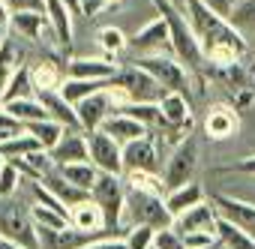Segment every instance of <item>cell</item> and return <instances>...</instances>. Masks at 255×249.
Listing matches in <instances>:
<instances>
[{"instance_id":"obj_54","label":"cell","mask_w":255,"mask_h":249,"mask_svg":"<svg viewBox=\"0 0 255 249\" xmlns=\"http://www.w3.org/2000/svg\"><path fill=\"white\" fill-rule=\"evenodd\" d=\"M174 6H180V9H186V0H171Z\"/></svg>"},{"instance_id":"obj_9","label":"cell","mask_w":255,"mask_h":249,"mask_svg":"<svg viewBox=\"0 0 255 249\" xmlns=\"http://www.w3.org/2000/svg\"><path fill=\"white\" fill-rule=\"evenodd\" d=\"M129 168H141V171H156L162 174L165 168V156H162V147H159V135L156 132H147L135 141H129L123 147V171Z\"/></svg>"},{"instance_id":"obj_27","label":"cell","mask_w":255,"mask_h":249,"mask_svg":"<svg viewBox=\"0 0 255 249\" xmlns=\"http://www.w3.org/2000/svg\"><path fill=\"white\" fill-rule=\"evenodd\" d=\"M3 108L12 114V117H18L24 126L27 123H36V120H45V117H51L48 114V108L42 105V99L39 96H21V99H6L3 102Z\"/></svg>"},{"instance_id":"obj_43","label":"cell","mask_w":255,"mask_h":249,"mask_svg":"<svg viewBox=\"0 0 255 249\" xmlns=\"http://www.w3.org/2000/svg\"><path fill=\"white\" fill-rule=\"evenodd\" d=\"M81 249H126V237H114L111 231H105L102 237H93V240H87Z\"/></svg>"},{"instance_id":"obj_56","label":"cell","mask_w":255,"mask_h":249,"mask_svg":"<svg viewBox=\"0 0 255 249\" xmlns=\"http://www.w3.org/2000/svg\"><path fill=\"white\" fill-rule=\"evenodd\" d=\"M3 165H6V159H3V156H0V171H3Z\"/></svg>"},{"instance_id":"obj_58","label":"cell","mask_w":255,"mask_h":249,"mask_svg":"<svg viewBox=\"0 0 255 249\" xmlns=\"http://www.w3.org/2000/svg\"><path fill=\"white\" fill-rule=\"evenodd\" d=\"M0 105H3V96H0Z\"/></svg>"},{"instance_id":"obj_25","label":"cell","mask_w":255,"mask_h":249,"mask_svg":"<svg viewBox=\"0 0 255 249\" xmlns=\"http://www.w3.org/2000/svg\"><path fill=\"white\" fill-rule=\"evenodd\" d=\"M21 66H24V51L15 42V36H6V42L0 45V96H3V90L9 87V81Z\"/></svg>"},{"instance_id":"obj_2","label":"cell","mask_w":255,"mask_h":249,"mask_svg":"<svg viewBox=\"0 0 255 249\" xmlns=\"http://www.w3.org/2000/svg\"><path fill=\"white\" fill-rule=\"evenodd\" d=\"M153 6H156V12L168 21V30H171V51H174V54L195 72V78H198V72L204 69L207 57H204L201 39H198V33H195V27H192L186 9L174 6L171 0H153Z\"/></svg>"},{"instance_id":"obj_59","label":"cell","mask_w":255,"mask_h":249,"mask_svg":"<svg viewBox=\"0 0 255 249\" xmlns=\"http://www.w3.org/2000/svg\"><path fill=\"white\" fill-rule=\"evenodd\" d=\"M150 249H156V246H150Z\"/></svg>"},{"instance_id":"obj_1","label":"cell","mask_w":255,"mask_h":249,"mask_svg":"<svg viewBox=\"0 0 255 249\" xmlns=\"http://www.w3.org/2000/svg\"><path fill=\"white\" fill-rule=\"evenodd\" d=\"M186 15H189L195 33H198V39H201L204 54H207L210 48H219V45H231V48H237L240 54H246V48H249L246 36H243L228 18H222L219 12H213L207 3H201V0H186Z\"/></svg>"},{"instance_id":"obj_4","label":"cell","mask_w":255,"mask_h":249,"mask_svg":"<svg viewBox=\"0 0 255 249\" xmlns=\"http://www.w3.org/2000/svg\"><path fill=\"white\" fill-rule=\"evenodd\" d=\"M135 66H141L144 72H150L165 90H180V93H189L195 84L192 81H201L195 78V72L177 57V54H138L132 60Z\"/></svg>"},{"instance_id":"obj_19","label":"cell","mask_w":255,"mask_h":249,"mask_svg":"<svg viewBox=\"0 0 255 249\" xmlns=\"http://www.w3.org/2000/svg\"><path fill=\"white\" fill-rule=\"evenodd\" d=\"M9 33L21 36V39H27V42H42L45 36L54 39V33H51V21H48V12H12Z\"/></svg>"},{"instance_id":"obj_10","label":"cell","mask_w":255,"mask_h":249,"mask_svg":"<svg viewBox=\"0 0 255 249\" xmlns=\"http://www.w3.org/2000/svg\"><path fill=\"white\" fill-rule=\"evenodd\" d=\"M129 51L138 57V54H174L171 51V30H168V21L162 15L150 18L138 33L129 36Z\"/></svg>"},{"instance_id":"obj_12","label":"cell","mask_w":255,"mask_h":249,"mask_svg":"<svg viewBox=\"0 0 255 249\" xmlns=\"http://www.w3.org/2000/svg\"><path fill=\"white\" fill-rule=\"evenodd\" d=\"M87 144H90V162H93L99 171L123 174V147H120L105 129L87 132Z\"/></svg>"},{"instance_id":"obj_45","label":"cell","mask_w":255,"mask_h":249,"mask_svg":"<svg viewBox=\"0 0 255 249\" xmlns=\"http://www.w3.org/2000/svg\"><path fill=\"white\" fill-rule=\"evenodd\" d=\"M219 174H246V177H255V153L237 159L234 165H225V168H216Z\"/></svg>"},{"instance_id":"obj_28","label":"cell","mask_w":255,"mask_h":249,"mask_svg":"<svg viewBox=\"0 0 255 249\" xmlns=\"http://www.w3.org/2000/svg\"><path fill=\"white\" fill-rule=\"evenodd\" d=\"M39 99H42V105L48 108V114L54 117V120H60L63 126H69V129H81V123H78V111H75V105L60 93V90H54V93H39Z\"/></svg>"},{"instance_id":"obj_24","label":"cell","mask_w":255,"mask_h":249,"mask_svg":"<svg viewBox=\"0 0 255 249\" xmlns=\"http://www.w3.org/2000/svg\"><path fill=\"white\" fill-rule=\"evenodd\" d=\"M30 78H33L36 96H39V93H54V90H60L63 81H66V66H60V63H54V60H39V63L30 66Z\"/></svg>"},{"instance_id":"obj_8","label":"cell","mask_w":255,"mask_h":249,"mask_svg":"<svg viewBox=\"0 0 255 249\" xmlns=\"http://www.w3.org/2000/svg\"><path fill=\"white\" fill-rule=\"evenodd\" d=\"M195 168H198V141L192 135H186L183 141H177L171 147V153L165 156V168H162V180L168 189L174 186H183L195 177Z\"/></svg>"},{"instance_id":"obj_52","label":"cell","mask_w":255,"mask_h":249,"mask_svg":"<svg viewBox=\"0 0 255 249\" xmlns=\"http://www.w3.org/2000/svg\"><path fill=\"white\" fill-rule=\"evenodd\" d=\"M12 135H15V132H9V129H0V144H3L6 138H12Z\"/></svg>"},{"instance_id":"obj_21","label":"cell","mask_w":255,"mask_h":249,"mask_svg":"<svg viewBox=\"0 0 255 249\" xmlns=\"http://www.w3.org/2000/svg\"><path fill=\"white\" fill-rule=\"evenodd\" d=\"M48 21H51V33H54V45L60 51H72V9L63 3V0H48Z\"/></svg>"},{"instance_id":"obj_11","label":"cell","mask_w":255,"mask_h":249,"mask_svg":"<svg viewBox=\"0 0 255 249\" xmlns=\"http://www.w3.org/2000/svg\"><path fill=\"white\" fill-rule=\"evenodd\" d=\"M117 108H120V105H117V99L111 96L108 87L90 93L87 99H81V102L75 105V111H78V123H81V129H84V132H96V129H102V123H105Z\"/></svg>"},{"instance_id":"obj_17","label":"cell","mask_w":255,"mask_h":249,"mask_svg":"<svg viewBox=\"0 0 255 249\" xmlns=\"http://www.w3.org/2000/svg\"><path fill=\"white\" fill-rule=\"evenodd\" d=\"M54 165H66V162H84L90 159V144H87V132L84 129H66L63 138L48 150Z\"/></svg>"},{"instance_id":"obj_5","label":"cell","mask_w":255,"mask_h":249,"mask_svg":"<svg viewBox=\"0 0 255 249\" xmlns=\"http://www.w3.org/2000/svg\"><path fill=\"white\" fill-rule=\"evenodd\" d=\"M0 234L27 249H39V228L30 207H21L18 195H0Z\"/></svg>"},{"instance_id":"obj_37","label":"cell","mask_w":255,"mask_h":249,"mask_svg":"<svg viewBox=\"0 0 255 249\" xmlns=\"http://www.w3.org/2000/svg\"><path fill=\"white\" fill-rule=\"evenodd\" d=\"M30 213H33L36 228H63V225H69V216L60 213V210H54V207H48V204L30 201Z\"/></svg>"},{"instance_id":"obj_53","label":"cell","mask_w":255,"mask_h":249,"mask_svg":"<svg viewBox=\"0 0 255 249\" xmlns=\"http://www.w3.org/2000/svg\"><path fill=\"white\" fill-rule=\"evenodd\" d=\"M6 36H9V27H0V45L6 42Z\"/></svg>"},{"instance_id":"obj_20","label":"cell","mask_w":255,"mask_h":249,"mask_svg":"<svg viewBox=\"0 0 255 249\" xmlns=\"http://www.w3.org/2000/svg\"><path fill=\"white\" fill-rule=\"evenodd\" d=\"M102 129H105V132L120 144V147H126L129 141H135V138H141V135H147V132H150L138 117L126 114V111H114V114L102 123Z\"/></svg>"},{"instance_id":"obj_51","label":"cell","mask_w":255,"mask_h":249,"mask_svg":"<svg viewBox=\"0 0 255 249\" xmlns=\"http://www.w3.org/2000/svg\"><path fill=\"white\" fill-rule=\"evenodd\" d=\"M63 3H66V6H69L75 15H81V0H63Z\"/></svg>"},{"instance_id":"obj_50","label":"cell","mask_w":255,"mask_h":249,"mask_svg":"<svg viewBox=\"0 0 255 249\" xmlns=\"http://www.w3.org/2000/svg\"><path fill=\"white\" fill-rule=\"evenodd\" d=\"M0 249H27V246H21L18 240H9V237L0 234Z\"/></svg>"},{"instance_id":"obj_26","label":"cell","mask_w":255,"mask_h":249,"mask_svg":"<svg viewBox=\"0 0 255 249\" xmlns=\"http://www.w3.org/2000/svg\"><path fill=\"white\" fill-rule=\"evenodd\" d=\"M198 201H204V186H201V183H195V180H189V183L174 186V189H168V192H165V204H168V210H171V216H174V219H177L183 210L195 207Z\"/></svg>"},{"instance_id":"obj_22","label":"cell","mask_w":255,"mask_h":249,"mask_svg":"<svg viewBox=\"0 0 255 249\" xmlns=\"http://www.w3.org/2000/svg\"><path fill=\"white\" fill-rule=\"evenodd\" d=\"M87 240H93V237L84 234V231H78L75 225L39 228V249H81Z\"/></svg>"},{"instance_id":"obj_23","label":"cell","mask_w":255,"mask_h":249,"mask_svg":"<svg viewBox=\"0 0 255 249\" xmlns=\"http://www.w3.org/2000/svg\"><path fill=\"white\" fill-rule=\"evenodd\" d=\"M117 72L114 60L108 57H69L66 60V78H111Z\"/></svg>"},{"instance_id":"obj_31","label":"cell","mask_w":255,"mask_h":249,"mask_svg":"<svg viewBox=\"0 0 255 249\" xmlns=\"http://www.w3.org/2000/svg\"><path fill=\"white\" fill-rule=\"evenodd\" d=\"M45 150H51L60 138H63V132L69 129V126H63V123L60 120H54V117H45V120H36V123H27V126H24Z\"/></svg>"},{"instance_id":"obj_3","label":"cell","mask_w":255,"mask_h":249,"mask_svg":"<svg viewBox=\"0 0 255 249\" xmlns=\"http://www.w3.org/2000/svg\"><path fill=\"white\" fill-rule=\"evenodd\" d=\"M129 225H150V228H168L174 225V216L165 204V195L141 192L126 186V204H123V228Z\"/></svg>"},{"instance_id":"obj_49","label":"cell","mask_w":255,"mask_h":249,"mask_svg":"<svg viewBox=\"0 0 255 249\" xmlns=\"http://www.w3.org/2000/svg\"><path fill=\"white\" fill-rule=\"evenodd\" d=\"M9 21H12V9L6 0H0V27H9Z\"/></svg>"},{"instance_id":"obj_16","label":"cell","mask_w":255,"mask_h":249,"mask_svg":"<svg viewBox=\"0 0 255 249\" xmlns=\"http://www.w3.org/2000/svg\"><path fill=\"white\" fill-rule=\"evenodd\" d=\"M204 132L213 141H225L240 132V114L231 105H213L204 114Z\"/></svg>"},{"instance_id":"obj_33","label":"cell","mask_w":255,"mask_h":249,"mask_svg":"<svg viewBox=\"0 0 255 249\" xmlns=\"http://www.w3.org/2000/svg\"><path fill=\"white\" fill-rule=\"evenodd\" d=\"M111 81V78H108ZM108 81L105 78H66L63 81V87H60V93L72 102V105H78L81 99H87L90 93H96V90H102V87H108Z\"/></svg>"},{"instance_id":"obj_46","label":"cell","mask_w":255,"mask_h":249,"mask_svg":"<svg viewBox=\"0 0 255 249\" xmlns=\"http://www.w3.org/2000/svg\"><path fill=\"white\" fill-rule=\"evenodd\" d=\"M12 12H45L48 0H6Z\"/></svg>"},{"instance_id":"obj_35","label":"cell","mask_w":255,"mask_h":249,"mask_svg":"<svg viewBox=\"0 0 255 249\" xmlns=\"http://www.w3.org/2000/svg\"><path fill=\"white\" fill-rule=\"evenodd\" d=\"M42 144L24 129V132H15L12 138H6L3 144H0V156L3 159H18V156H27V153H33V150H39Z\"/></svg>"},{"instance_id":"obj_14","label":"cell","mask_w":255,"mask_h":249,"mask_svg":"<svg viewBox=\"0 0 255 249\" xmlns=\"http://www.w3.org/2000/svg\"><path fill=\"white\" fill-rule=\"evenodd\" d=\"M69 225H75L78 231H84V234H90V237H102V234L108 231L105 213H102V207L93 201V195L69 207Z\"/></svg>"},{"instance_id":"obj_29","label":"cell","mask_w":255,"mask_h":249,"mask_svg":"<svg viewBox=\"0 0 255 249\" xmlns=\"http://www.w3.org/2000/svg\"><path fill=\"white\" fill-rule=\"evenodd\" d=\"M42 183H45V186H51V192H54L66 207H72V204H78V201L90 198V192H87V189H81V186H75V183H69V180L60 174V168L48 171V174L42 177Z\"/></svg>"},{"instance_id":"obj_34","label":"cell","mask_w":255,"mask_h":249,"mask_svg":"<svg viewBox=\"0 0 255 249\" xmlns=\"http://www.w3.org/2000/svg\"><path fill=\"white\" fill-rule=\"evenodd\" d=\"M60 168V174L69 180V183H75V186H81V189H93V183H96V177H99V168L90 162V159H84V162H66V165H57Z\"/></svg>"},{"instance_id":"obj_7","label":"cell","mask_w":255,"mask_h":249,"mask_svg":"<svg viewBox=\"0 0 255 249\" xmlns=\"http://www.w3.org/2000/svg\"><path fill=\"white\" fill-rule=\"evenodd\" d=\"M111 84H117V87L126 90V96H129V105H132V102H159V99L168 93L150 72H144V69L135 66V63H129V66H117V72L111 75Z\"/></svg>"},{"instance_id":"obj_44","label":"cell","mask_w":255,"mask_h":249,"mask_svg":"<svg viewBox=\"0 0 255 249\" xmlns=\"http://www.w3.org/2000/svg\"><path fill=\"white\" fill-rule=\"evenodd\" d=\"M183 240H186V249H204V246L219 243L216 231H189V234H183Z\"/></svg>"},{"instance_id":"obj_36","label":"cell","mask_w":255,"mask_h":249,"mask_svg":"<svg viewBox=\"0 0 255 249\" xmlns=\"http://www.w3.org/2000/svg\"><path fill=\"white\" fill-rule=\"evenodd\" d=\"M96 42L102 45V51H105V57H108V60H111L114 54H120L123 48H129V36H126L120 27H114V24L102 27V30L96 33Z\"/></svg>"},{"instance_id":"obj_13","label":"cell","mask_w":255,"mask_h":249,"mask_svg":"<svg viewBox=\"0 0 255 249\" xmlns=\"http://www.w3.org/2000/svg\"><path fill=\"white\" fill-rule=\"evenodd\" d=\"M210 201L216 204V213L234 225H240L246 234L255 237V204L252 201H243V198H234V195H222V192H213Z\"/></svg>"},{"instance_id":"obj_6","label":"cell","mask_w":255,"mask_h":249,"mask_svg":"<svg viewBox=\"0 0 255 249\" xmlns=\"http://www.w3.org/2000/svg\"><path fill=\"white\" fill-rule=\"evenodd\" d=\"M90 195H93V201L102 207L105 222H108V231H111V228H123V204H126V183H123V174L99 171V177H96Z\"/></svg>"},{"instance_id":"obj_55","label":"cell","mask_w":255,"mask_h":249,"mask_svg":"<svg viewBox=\"0 0 255 249\" xmlns=\"http://www.w3.org/2000/svg\"><path fill=\"white\" fill-rule=\"evenodd\" d=\"M204 249H222V243H213V246H204Z\"/></svg>"},{"instance_id":"obj_60","label":"cell","mask_w":255,"mask_h":249,"mask_svg":"<svg viewBox=\"0 0 255 249\" xmlns=\"http://www.w3.org/2000/svg\"><path fill=\"white\" fill-rule=\"evenodd\" d=\"M222 249H225V246H222Z\"/></svg>"},{"instance_id":"obj_40","label":"cell","mask_w":255,"mask_h":249,"mask_svg":"<svg viewBox=\"0 0 255 249\" xmlns=\"http://www.w3.org/2000/svg\"><path fill=\"white\" fill-rule=\"evenodd\" d=\"M21 183H27V177L18 171L15 162L6 159L3 171H0V195H18V192H21Z\"/></svg>"},{"instance_id":"obj_18","label":"cell","mask_w":255,"mask_h":249,"mask_svg":"<svg viewBox=\"0 0 255 249\" xmlns=\"http://www.w3.org/2000/svg\"><path fill=\"white\" fill-rule=\"evenodd\" d=\"M216 222H219V213H216V204L210 198L198 201L195 207L183 210L177 219H174V228L180 234H189V231H216Z\"/></svg>"},{"instance_id":"obj_39","label":"cell","mask_w":255,"mask_h":249,"mask_svg":"<svg viewBox=\"0 0 255 249\" xmlns=\"http://www.w3.org/2000/svg\"><path fill=\"white\" fill-rule=\"evenodd\" d=\"M228 21H231L243 36L255 33V0H240V3L234 6V12H231Z\"/></svg>"},{"instance_id":"obj_30","label":"cell","mask_w":255,"mask_h":249,"mask_svg":"<svg viewBox=\"0 0 255 249\" xmlns=\"http://www.w3.org/2000/svg\"><path fill=\"white\" fill-rule=\"evenodd\" d=\"M123 183L129 186V189H141V192H153V195H165V192H168L162 174H156V171H141V168L123 171Z\"/></svg>"},{"instance_id":"obj_32","label":"cell","mask_w":255,"mask_h":249,"mask_svg":"<svg viewBox=\"0 0 255 249\" xmlns=\"http://www.w3.org/2000/svg\"><path fill=\"white\" fill-rule=\"evenodd\" d=\"M216 237H219V243H222L225 249H255V237L246 234L240 225L222 219V216H219V222H216Z\"/></svg>"},{"instance_id":"obj_38","label":"cell","mask_w":255,"mask_h":249,"mask_svg":"<svg viewBox=\"0 0 255 249\" xmlns=\"http://www.w3.org/2000/svg\"><path fill=\"white\" fill-rule=\"evenodd\" d=\"M21 96H36V90H33V78H30V66H27V63L15 72V78H12L9 87L3 90V102H6V99H21Z\"/></svg>"},{"instance_id":"obj_48","label":"cell","mask_w":255,"mask_h":249,"mask_svg":"<svg viewBox=\"0 0 255 249\" xmlns=\"http://www.w3.org/2000/svg\"><path fill=\"white\" fill-rule=\"evenodd\" d=\"M108 6V0H81V15H87V18H96L102 9Z\"/></svg>"},{"instance_id":"obj_15","label":"cell","mask_w":255,"mask_h":249,"mask_svg":"<svg viewBox=\"0 0 255 249\" xmlns=\"http://www.w3.org/2000/svg\"><path fill=\"white\" fill-rule=\"evenodd\" d=\"M159 108H162V126H177V129H186L192 132V102H189V93H180V90H168L162 99H159Z\"/></svg>"},{"instance_id":"obj_42","label":"cell","mask_w":255,"mask_h":249,"mask_svg":"<svg viewBox=\"0 0 255 249\" xmlns=\"http://www.w3.org/2000/svg\"><path fill=\"white\" fill-rule=\"evenodd\" d=\"M153 246H156V249H186V240H183V234H180L174 225H168V228H159V231H156Z\"/></svg>"},{"instance_id":"obj_41","label":"cell","mask_w":255,"mask_h":249,"mask_svg":"<svg viewBox=\"0 0 255 249\" xmlns=\"http://www.w3.org/2000/svg\"><path fill=\"white\" fill-rule=\"evenodd\" d=\"M126 249H150L156 240V228L150 225H129L126 228Z\"/></svg>"},{"instance_id":"obj_57","label":"cell","mask_w":255,"mask_h":249,"mask_svg":"<svg viewBox=\"0 0 255 249\" xmlns=\"http://www.w3.org/2000/svg\"><path fill=\"white\" fill-rule=\"evenodd\" d=\"M111 3H120V0H108V6H111Z\"/></svg>"},{"instance_id":"obj_47","label":"cell","mask_w":255,"mask_h":249,"mask_svg":"<svg viewBox=\"0 0 255 249\" xmlns=\"http://www.w3.org/2000/svg\"><path fill=\"white\" fill-rule=\"evenodd\" d=\"M201 3H207L213 12H219L222 18H231V12H234V6L240 3V0H201Z\"/></svg>"}]
</instances>
